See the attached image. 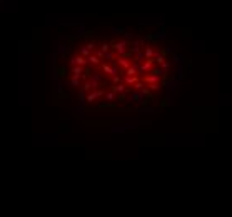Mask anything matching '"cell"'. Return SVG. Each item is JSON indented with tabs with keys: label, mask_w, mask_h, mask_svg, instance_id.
<instances>
[{
	"label": "cell",
	"mask_w": 232,
	"mask_h": 217,
	"mask_svg": "<svg viewBox=\"0 0 232 217\" xmlns=\"http://www.w3.org/2000/svg\"><path fill=\"white\" fill-rule=\"evenodd\" d=\"M115 108H117V104H107V102H104L95 110H115Z\"/></svg>",
	"instance_id": "cell-1"
},
{
	"label": "cell",
	"mask_w": 232,
	"mask_h": 217,
	"mask_svg": "<svg viewBox=\"0 0 232 217\" xmlns=\"http://www.w3.org/2000/svg\"><path fill=\"white\" fill-rule=\"evenodd\" d=\"M67 74H69V68L67 67H59L57 68V77H59V79H65Z\"/></svg>",
	"instance_id": "cell-2"
},
{
	"label": "cell",
	"mask_w": 232,
	"mask_h": 217,
	"mask_svg": "<svg viewBox=\"0 0 232 217\" xmlns=\"http://www.w3.org/2000/svg\"><path fill=\"white\" fill-rule=\"evenodd\" d=\"M85 62H87V60L84 59V57H80V55H79V57H73V59H72V64H75V65H79V67H82V65H85Z\"/></svg>",
	"instance_id": "cell-3"
},
{
	"label": "cell",
	"mask_w": 232,
	"mask_h": 217,
	"mask_svg": "<svg viewBox=\"0 0 232 217\" xmlns=\"http://www.w3.org/2000/svg\"><path fill=\"white\" fill-rule=\"evenodd\" d=\"M102 94H104V90H97V92H93V94H89L87 95V102H93L95 97H100Z\"/></svg>",
	"instance_id": "cell-4"
},
{
	"label": "cell",
	"mask_w": 232,
	"mask_h": 217,
	"mask_svg": "<svg viewBox=\"0 0 232 217\" xmlns=\"http://www.w3.org/2000/svg\"><path fill=\"white\" fill-rule=\"evenodd\" d=\"M145 40L150 42V44H152V42H159V35H157V34H147L145 35Z\"/></svg>",
	"instance_id": "cell-5"
},
{
	"label": "cell",
	"mask_w": 232,
	"mask_h": 217,
	"mask_svg": "<svg viewBox=\"0 0 232 217\" xmlns=\"http://www.w3.org/2000/svg\"><path fill=\"white\" fill-rule=\"evenodd\" d=\"M82 37H87V39H97L99 35H97L95 30H87L85 34H82Z\"/></svg>",
	"instance_id": "cell-6"
},
{
	"label": "cell",
	"mask_w": 232,
	"mask_h": 217,
	"mask_svg": "<svg viewBox=\"0 0 232 217\" xmlns=\"http://www.w3.org/2000/svg\"><path fill=\"white\" fill-rule=\"evenodd\" d=\"M82 70H84V68H82V67H79V65H77V67H73V68H72V74H73V77H77V79H80V75H82Z\"/></svg>",
	"instance_id": "cell-7"
},
{
	"label": "cell",
	"mask_w": 232,
	"mask_h": 217,
	"mask_svg": "<svg viewBox=\"0 0 232 217\" xmlns=\"http://www.w3.org/2000/svg\"><path fill=\"white\" fill-rule=\"evenodd\" d=\"M186 64H187V67H189V72H190V68H192V55L190 54L186 55Z\"/></svg>",
	"instance_id": "cell-8"
},
{
	"label": "cell",
	"mask_w": 232,
	"mask_h": 217,
	"mask_svg": "<svg viewBox=\"0 0 232 217\" xmlns=\"http://www.w3.org/2000/svg\"><path fill=\"white\" fill-rule=\"evenodd\" d=\"M87 60L90 62V64H93V65H99L100 60H99V57H93V55H89V59Z\"/></svg>",
	"instance_id": "cell-9"
},
{
	"label": "cell",
	"mask_w": 232,
	"mask_h": 217,
	"mask_svg": "<svg viewBox=\"0 0 232 217\" xmlns=\"http://www.w3.org/2000/svg\"><path fill=\"white\" fill-rule=\"evenodd\" d=\"M159 105L160 107H169V105H170V100H169V99H160Z\"/></svg>",
	"instance_id": "cell-10"
},
{
	"label": "cell",
	"mask_w": 232,
	"mask_h": 217,
	"mask_svg": "<svg viewBox=\"0 0 232 217\" xmlns=\"http://www.w3.org/2000/svg\"><path fill=\"white\" fill-rule=\"evenodd\" d=\"M140 125H142V127H145V129H149V127L152 125V122H150V120H142V122H140Z\"/></svg>",
	"instance_id": "cell-11"
},
{
	"label": "cell",
	"mask_w": 232,
	"mask_h": 217,
	"mask_svg": "<svg viewBox=\"0 0 232 217\" xmlns=\"http://www.w3.org/2000/svg\"><path fill=\"white\" fill-rule=\"evenodd\" d=\"M149 88H150V90H159L160 85H159V84H150V85H149ZM150 90H149V92H150Z\"/></svg>",
	"instance_id": "cell-12"
},
{
	"label": "cell",
	"mask_w": 232,
	"mask_h": 217,
	"mask_svg": "<svg viewBox=\"0 0 232 217\" xmlns=\"http://www.w3.org/2000/svg\"><path fill=\"white\" fill-rule=\"evenodd\" d=\"M109 44H104V45H102V50H100V52H102V54H105V52H109Z\"/></svg>",
	"instance_id": "cell-13"
},
{
	"label": "cell",
	"mask_w": 232,
	"mask_h": 217,
	"mask_svg": "<svg viewBox=\"0 0 232 217\" xmlns=\"http://www.w3.org/2000/svg\"><path fill=\"white\" fill-rule=\"evenodd\" d=\"M115 97H117V95L114 94V92H109V94H107V99H109V100H114Z\"/></svg>",
	"instance_id": "cell-14"
},
{
	"label": "cell",
	"mask_w": 232,
	"mask_h": 217,
	"mask_svg": "<svg viewBox=\"0 0 232 217\" xmlns=\"http://www.w3.org/2000/svg\"><path fill=\"white\" fill-rule=\"evenodd\" d=\"M59 97H60V99H67V94H64V90H62V88H59Z\"/></svg>",
	"instance_id": "cell-15"
},
{
	"label": "cell",
	"mask_w": 232,
	"mask_h": 217,
	"mask_svg": "<svg viewBox=\"0 0 232 217\" xmlns=\"http://www.w3.org/2000/svg\"><path fill=\"white\" fill-rule=\"evenodd\" d=\"M67 130H69V129H67L64 124H60V125H59V132H67Z\"/></svg>",
	"instance_id": "cell-16"
},
{
	"label": "cell",
	"mask_w": 232,
	"mask_h": 217,
	"mask_svg": "<svg viewBox=\"0 0 232 217\" xmlns=\"http://www.w3.org/2000/svg\"><path fill=\"white\" fill-rule=\"evenodd\" d=\"M124 32H125V28H115L114 30V34H124Z\"/></svg>",
	"instance_id": "cell-17"
},
{
	"label": "cell",
	"mask_w": 232,
	"mask_h": 217,
	"mask_svg": "<svg viewBox=\"0 0 232 217\" xmlns=\"http://www.w3.org/2000/svg\"><path fill=\"white\" fill-rule=\"evenodd\" d=\"M85 55H89V50H87L85 47H82V55H80V57H85Z\"/></svg>",
	"instance_id": "cell-18"
},
{
	"label": "cell",
	"mask_w": 232,
	"mask_h": 217,
	"mask_svg": "<svg viewBox=\"0 0 232 217\" xmlns=\"http://www.w3.org/2000/svg\"><path fill=\"white\" fill-rule=\"evenodd\" d=\"M134 87H135V88H139V90H140V88H142V82L139 80L137 84H135V85H134Z\"/></svg>",
	"instance_id": "cell-19"
},
{
	"label": "cell",
	"mask_w": 232,
	"mask_h": 217,
	"mask_svg": "<svg viewBox=\"0 0 232 217\" xmlns=\"http://www.w3.org/2000/svg\"><path fill=\"white\" fill-rule=\"evenodd\" d=\"M72 84H73V85H79V79H77V77H73V79H72Z\"/></svg>",
	"instance_id": "cell-20"
}]
</instances>
